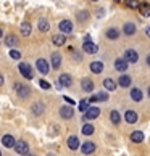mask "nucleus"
Masks as SVG:
<instances>
[{
  "instance_id": "obj_36",
  "label": "nucleus",
  "mask_w": 150,
  "mask_h": 156,
  "mask_svg": "<svg viewBox=\"0 0 150 156\" xmlns=\"http://www.w3.org/2000/svg\"><path fill=\"white\" fill-rule=\"evenodd\" d=\"M10 58H13V60H20L21 58V53L18 50H10Z\"/></svg>"
},
{
  "instance_id": "obj_4",
  "label": "nucleus",
  "mask_w": 150,
  "mask_h": 156,
  "mask_svg": "<svg viewBox=\"0 0 150 156\" xmlns=\"http://www.w3.org/2000/svg\"><path fill=\"white\" fill-rule=\"evenodd\" d=\"M36 66H37V69H39L42 74H47L49 69H50V65L47 63V60H44V58H39L37 63H36Z\"/></svg>"
},
{
  "instance_id": "obj_6",
  "label": "nucleus",
  "mask_w": 150,
  "mask_h": 156,
  "mask_svg": "<svg viewBox=\"0 0 150 156\" xmlns=\"http://www.w3.org/2000/svg\"><path fill=\"white\" fill-rule=\"evenodd\" d=\"M99 114H100V109L97 106H92V108L86 109V119H95V118H99Z\"/></svg>"
},
{
  "instance_id": "obj_9",
  "label": "nucleus",
  "mask_w": 150,
  "mask_h": 156,
  "mask_svg": "<svg viewBox=\"0 0 150 156\" xmlns=\"http://www.w3.org/2000/svg\"><path fill=\"white\" fill-rule=\"evenodd\" d=\"M82 50L86 51V53H97V50H99V47L94 44V42H84V45H82Z\"/></svg>"
},
{
  "instance_id": "obj_12",
  "label": "nucleus",
  "mask_w": 150,
  "mask_h": 156,
  "mask_svg": "<svg viewBox=\"0 0 150 156\" xmlns=\"http://www.w3.org/2000/svg\"><path fill=\"white\" fill-rule=\"evenodd\" d=\"M81 151H82L84 154H92L95 151V145L92 142H86L82 147H81Z\"/></svg>"
},
{
  "instance_id": "obj_10",
  "label": "nucleus",
  "mask_w": 150,
  "mask_h": 156,
  "mask_svg": "<svg viewBox=\"0 0 150 156\" xmlns=\"http://www.w3.org/2000/svg\"><path fill=\"white\" fill-rule=\"evenodd\" d=\"M15 87H16V92H18V95H20L21 98L29 97V87H26V85H21V84H16Z\"/></svg>"
},
{
  "instance_id": "obj_29",
  "label": "nucleus",
  "mask_w": 150,
  "mask_h": 156,
  "mask_svg": "<svg viewBox=\"0 0 150 156\" xmlns=\"http://www.w3.org/2000/svg\"><path fill=\"white\" fill-rule=\"evenodd\" d=\"M49 27H50V24H49V21L47 20H39V29L42 31V32H47L49 31Z\"/></svg>"
},
{
  "instance_id": "obj_22",
  "label": "nucleus",
  "mask_w": 150,
  "mask_h": 156,
  "mask_svg": "<svg viewBox=\"0 0 150 156\" xmlns=\"http://www.w3.org/2000/svg\"><path fill=\"white\" fill-rule=\"evenodd\" d=\"M107 37L110 39V40H116L119 37V31L115 29V27H110V29L107 31Z\"/></svg>"
},
{
  "instance_id": "obj_15",
  "label": "nucleus",
  "mask_w": 150,
  "mask_h": 156,
  "mask_svg": "<svg viewBox=\"0 0 150 156\" xmlns=\"http://www.w3.org/2000/svg\"><path fill=\"white\" fill-rule=\"evenodd\" d=\"M81 87H82L84 92H92V90H94V82H92L90 79L86 77V79L81 80Z\"/></svg>"
},
{
  "instance_id": "obj_26",
  "label": "nucleus",
  "mask_w": 150,
  "mask_h": 156,
  "mask_svg": "<svg viewBox=\"0 0 150 156\" xmlns=\"http://www.w3.org/2000/svg\"><path fill=\"white\" fill-rule=\"evenodd\" d=\"M20 29H21L23 36L27 37V36L31 34V24H29V23H21V27H20Z\"/></svg>"
},
{
  "instance_id": "obj_8",
  "label": "nucleus",
  "mask_w": 150,
  "mask_h": 156,
  "mask_svg": "<svg viewBox=\"0 0 150 156\" xmlns=\"http://www.w3.org/2000/svg\"><path fill=\"white\" fill-rule=\"evenodd\" d=\"M15 137L13 135H3L2 137V145L5 147V148H13L15 147Z\"/></svg>"
},
{
  "instance_id": "obj_47",
  "label": "nucleus",
  "mask_w": 150,
  "mask_h": 156,
  "mask_svg": "<svg viewBox=\"0 0 150 156\" xmlns=\"http://www.w3.org/2000/svg\"><path fill=\"white\" fill-rule=\"evenodd\" d=\"M92 2H97V0H92Z\"/></svg>"
},
{
  "instance_id": "obj_42",
  "label": "nucleus",
  "mask_w": 150,
  "mask_h": 156,
  "mask_svg": "<svg viewBox=\"0 0 150 156\" xmlns=\"http://www.w3.org/2000/svg\"><path fill=\"white\" fill-rule=\"evenodd\" d=\"M147 34H148V37H150V27H148V29H147Z\"/></svg>"
},
{
  "instance_id": "obj_37",
  "label": "nucleus",
  "mask_w": 150,
  "mask_h": 156,
  "mask_svg": "<svg viewBox=\"0 0 150 156\" xmlns=\"http://www.w3.org/2000/svg\"><path fill=\"white\" fill-rule=\"evenodd\" d=\"M39 85H40V87H42L44 90H49V89H50V84L47 82V80H44V79L39 80Z\"/></svg>"
},
{
  "instance_id": "obj_28",
  "label": "nucleus",
  "mask_w": 150,
  "mask_h": 156,
  "mask_svg": "<svg viewBox=\"0 0 150 156\" xmlns=\"http://www.w3.org/2000/svg\"><path fill=\"white\" fill-rule=\"evenodd\" d=\"M32 113L37 114V116H39V114H42L44 113V105H42V103H40V101L34 103V105H32Z\"/></svg>"
},
{
  "instance_id": "obj_32",
  "label": "nucleus",
  "mask_w": 150,
  "mask_h": 156,
  "mask_svg": "<svg viewBox=\"0 0 150 156\" xmlns=\"http://www.w3.org/2000/svg\"><path fill=\"white\" fill-rule=\"evenodd\" d=\"M82 134L84 135H92V134H94V126H92V124L82 126Z\"/></svg>"
},
{
  "instance_id": "obj_13",
  "label": "nucleus",
  "mask_w": 150,
  "mask_h": 156,
  "mask_svg": "<svg viewBox=\"0 0 150 156\" xmlns=\"http://www.w3.org/2000/svg\"><path fill=\"white\" fill-rule=\"evenodd\" d=\"M52 42H53L57 47H61V45H65V42H66L65 34H55V36L52 37Z\"/></svg>"
},
{
  "instance_id": "obj_35",
  "label": "nucleus",
  "mask_w": 150,
  "mask_h": 156,
  "mask_svg": "<svg viewBox=\"0 0 150 156\" xmlns=\"http://www.w3.org/2000/svg\"><path fill=\"white\" fill-rule=\"evenodd\" d=\"M89 108V100H81V103H79V109L81 111H84L86 113V109Z\"/></svg>"
},
{
  "instance_id": "obj_14",
  "label": "nucleus",
  "mask_w": 150,
  "mask_h": 156,
  "mask_svg": "<svg viewBox=\"0 0 150 156\" xmlns=\"http://www.w3.org/2000/svg\"><path fill=\"white\" fill-rule=\"evenodd\" d=\"M58 82H60V85H63V87H70V85L73 84V79H71L70 74H61Z\"/></svg>"
},
{
  "instance_id": "obj_23",
  "label": "nucleus",
  "mask_w": 150,
  "mask_h": 156,
  "mask_svg": "<svg viewBox=\"0 0 150 156\" xmlns=\"http://www.w3.org/2000/svg\"><path fill=\"white\" fill-rule=\"evenodd\" d=\"M139 11H141L142 16H150V3H141Z\"/></svg>"
},
{
  "instance_id": "obj_34",
  "label": "nucleus",
  "mask_w": 150,
  "mask_h": 156,
  "mask_svg": "<svg viewBox=\"0 0 150 156\" xmlns=\"http://www.w3.org/2000/svg\"><path fill=\"white\" fill-rule=\"evenodd\" d=\"M97 101H107L108 100V94L107 92H100V94H97Z\"/></svg>"
},
{
  "instance_id": "obj_20",
  "label": "nucleus",
  "mask_w": 150,
  "mask_h": 156,
  "mask_svg": "<svg viewBox=\"0 0 150 156\" xmlns=\"http://www.w3.org/2000/svg\"><path fill=\"white\" fill-rule=\"evenodd\" d=\"M103 87L108 92H113V90H116V82H115L113 79H105L103 80Z\"/></svg>"
},
{
  "instance_id": "obj_45",
  "label": "nucleus",
  "mask_w": 150,
  "mask_h": 156,
  "mask_svg": "<svg viewBox=\"0 0 150 156\" xmlns=\"http://www.w3.org/2000/svg\"><path fill=\"white\" fill-rule=\"evenodd\" d=\"M148 97H150V87H148Z\"/></svg>"
},
{
  "instance_id": "obj_2",
  "label": "nucleus",
  "mask_w": 150,
  "mask_h": 156,
  "mask_svg": "<svg viewBox=\"0 0 150 156\" xmlns=\"http://www.w3.org/2000/svg\"><path fill=\"white\" fill-rule=\"evenodd\" d=\"M20 73L24 76L26 79H32V71H31V68H29V65L27 63H20Z\"/></svg>"
},
{
  "instance_id": "obj_38",
  "label": "nucleus",
  "mask_w": 150,
  "mask_h": 156,
  "mask_svg": "<svg viewBox=\"0 0 150 156\" xmlns=\"http://www.w3.org/2000/svg\"><path fill=\"white\" fill-rule=\"evenodd\" d=\"M87 16H89V13H86V11H81V13L78 15V18H79V20H86Z\"/></svg>"
},
{
  "instance_id": "obj_3",
  "label": "nucleus",
  "mask_w": 150,
  "mask_h": 156,
  "mask_svg": "<svg viewBox=\"0 0 150 156\" xmlns=\"http://www.w3.org/2000/svg\"><path fill=\"white\" fill-rule=\"evenodd\" d=\"M124 60L128 61V63H137V60H139V55H137V51L136 50H126V53H124Z\"/></svg>"
},
{
  "instance_id": "obj_21",
  "label": "nucleus",
  "mask_w": 150,
  "mask_h": 156,
  "mask_svg": "<svg viewBox=\"0 0 150 156\" xmlns=\"http://www.w3.org/2000/svg\"><path fill=\"white\" fill-rule=\"evenodd\" d=\"M131 140L134 142V143H141V142H144V134H142L141 130L132 132V134H131Z\"/></svg>"
},
{
  "instance_id": "obj_5",
  "label": "nucleus",
  "mask_w": 150,
  "mask_h": 156,
  "mask_svg": "<svg viewBox=\"0 0 150 156\" xmlns=\"http://www.w3.org/2000/svg\"><path fill=\"white\" fill-rule=\"evenodd\" d=\"M58 27H60V31H61L63 34H70V32L73 31V24H71V21H68V20L60 21Z\"/></svg>"
},
{
  "instance_id": "obj_48",
  "label": "nucleus",
  "mask_w": 150,
  "mask_h": 156,
  "mask_svg": "<svg viewBox=\"0 0 150 156\" xmlns=\"http://www.w3.org/2000/svg\"><path fill=\"white\" fill-rule=\"evenodd\" d=\"M0 156H2V151H0Z\"/></svg>"
},
{
  "instance_id": "obj_30",
  "label": "nucleus",
  "mask_w": 150,
  "mask_h": 156,
  "mask_svg": "<svg viewBox=\"0 0 150 156\" xmlns=\"http://www.w3.org/2000/svg\"><path fill=\"white\" fill-rule=\"evenodd\" d=\"M5 44H7L8 47H15V45L18 44V40H16L15 36H11V34H10V36H7V39H5Z\"/></svg>"
},
{
  "instance_id": "obj_40",
  "label": "nucleus",
  "mask_w": 150,
  "mask_h": 156,
  "mask_svg": "<svg viewBox=\"0 0 150 156\" xmlns=\"http://www.w3.org/2000/svg\"><path fill=\"white\" fill-rule=\"evenodd\" d=\"M84 42H90V36H86L84 37Z\"/></svg>"
},
{
  "instance_id": "obj_16",
  "label": "nucleus",
  "mask_w": 150,
  "mask_h": 156,
  "mask_svg": "<svg viewBox=\"0 0 150 156\" xmlns=\"http://www.w3.org/2000/svg\"><path fill=\"white\" fill-rule=\"evenodd\" d=\"M128 65H129V63L126 61L124 58H118L116 61H115V68H116L118 71H121V73H123V71H126V69H128Z\"/></svg>"
},
{
  "instance_id": "obj_7",
  "label": "nucleus",
  "mask_w": 150,
  "mask_h": 156,
  "mask_svg": "<svg viewBox=\"0 0 150 156\" xmlns=\"http://www.w3.org/2000/svg\"><path fill=\"white\" fill-rule=\"evenodd\" d=\"M73 114H74V111H73L71 106H61V108H60V116H61L63 119H71Z\"/></svg>"
},
{
  "instance_id": "obj_44",
  "label": "nucleus",
  "mask_w": 150,
  "mask_h": 156,
  "mask_svg": "<svg viewBox=\"0 0 150 156\" xmlns=\"http://www.w3.org/2000/svg\"><path fill=\"white\" fill-rule=\"evenodd\" d=\"M2 34H3V32H2V29H0V37H2Z\"/></svg>"
},
{
  "instance_id": "obj_43",
  "label": "nucleus",
  "mask_w": 150,
  "mask_h": 156,
  "mask_svg": "<svg viewBox=\"0 0 150 156\" xmlns=\"http://www.w3.org/2000/svg\"><path fill=\"white\" fill-rule=\"evenodd\" d=\"M147 63H148V66H150V56H148V58H147Z\"/></svg>"
},
{
  "instance_id": "obj_31",
  "label": "nucleus",
  "mask_w": 150,
  "mask_h": 156,
  "mask_svg": "<svg viewBox=\"0 0 150 156\" xmlns=\"http://www.w3.org/2000/svg\"><path fill=\"white\" fill-rule=\"evenodd\" d=\"M110 121H112L113 124H119V121H121L119 113H118V111H112V113H110Z\"/></svg>"
},
{
  "instance_id": "obj_41",
  "label": "nucleus",
  "mask_w": 150,
  "mask_h": 156,
  "mask_svg": "<svg viewBox=\"0 0 150 156\" xmlns=\"http://www.w3.org/2000/svg\"><path fill=\"white\" fill-rule=\"evenodd\" d=\"M2 85H3V76L0 74V87H2Z\"/></svg>"
},
{
  "instance_id": "obj_33",
  "label": "nucleus",
  "mask_w": 150,
  "mask_h": 156,
  "mask_svg": "<svg viewBox=\"0 0 150 156\" xmlns=\"http://www.w3.org/2000/svg\"><path fill=\"white\" fill-rule=\"evenodd\" d=\"M124 5L128 8H139V2H137V0H124Z\"/></svg>"
},
{
  "instance_id": "obj_24",
  "label": "nucleus",
  "mask_w": 150,
  "mask_h": 156,
  "mask_svg": "<svg viewBox=\"0 0 150 156\" xmlns=\"http://www.w3.org/2000/svg\"><path fill=\"white\" fill-rule=\"evenodd\" d=\"M118 84L121 85V87H129L131 85V77L129 76H119V80H118Z\"/></svg>"
},
{
  "instance_id": "obj_27",
  "label": "nucleus",
  "mask_w": 150,
  "mask_h": 156,
  "mask_svg": "<svg viewBox=\"0 0 150 156\" xmlns=\"http://www.w3.org/2000/svg\"><path fill=\"white\" fill-rule=\"evenodd\" d=\"M134 32H136V26L132 24V23H126L124 24V34L126 36H132Z\"/></svg>"
},
{
  "instance_id": "obj_11",
  "label": "nucleus",
  "mask_w": 150,
  "mask_h": 156,
  "mask_svg": "<svg viewBox=\"0 0 150 156\" xmlns=\"http://www.w3.org/2000/svg\"><path fill=\"white\" fill-rule=\"evenodd\" d=\"M124 119H126V122L134 124V122H137V113L132 111V109H128V111H126V114H124Z\"/></svg>"
},
{
  "instance_id": "obj_25",
  "label": "nucleus",
  "mask_w": 150,
  "mask_h": 156,
  "mask_svg": "<svg viewBox=\"0 0 150 156\" xmlns=\"http://www.w3.org/2000/svg\"><path fill=\"white\" fill-rule=\"evenodd\" d=\"M131 98L134 101H141L142 100V92H141V89H132L131 90Z\"/></svg>"
},
{
  "instance_id": "obj_46",
  "label": "nucleus",
  "mask_w": 150,
  "mask_h": 156,
  "mask_svg": "<svg viewBox=\"0 0 150 156\" xmlns=\"http://www.w3.org/2000/svg\"><path fill=\"white\" fill-rule=\"evenodd\" d=\"M115 2H121V0H115Z\"/></svg>"
},
{
  "instance_id": "obj_19",
  "label": "nucleus",
  "mask_w": 150,
  "mask_h": 156,
  "mask_svg": "<svg viewBox=\"0 0 150 156\" xmlns=\"http://www.w3.org/2000/svg\"><path fill=\"white\" fill-rule=\"evenodd\" d=\"M68 147H70V150H78L79 148V138L76 135H71L68 138Z\"/></svg>"
},
{
  "instance_id": "obj_17",
  "label": "nucleus",
  "mask_w": 150,
  "mask_h": 156,
  "mask_svg": "<svg viewBox=\"0 0 150 156\" xmlns=\"http://www.w3.org/2000/svg\"><path fill=\"white\" fill-rule=\"evenodd\" d=\"M50 63H52V68L58 69V68H60V65H61V56H60V53H52Z\"/></svg>"
},
{
  "instance_id": "obj_39",
  "label": "nucleus",
  "mask_w": 150,
  "mask_h": 156,
  "mask_svg": "<svg viewBox=\"0 0 150 156\" xmlns=\"http://www.w3.org/2000/svg\"><path fill=\"white\" fill-rule=\"evenodd\" d=\"M65 101H68V103H70V105H74V103H76V101H73L70 97H65Z\"/></svg>"
},
{
  "instance_id": "obj_1",
  "label": "nucleus",
  "mask_w": 150,
  "mask_h": 156,
  "mask_svg": "<svg viewBox=\"0 0 150 156\" xmlns=\"http://www.w3.org/2000/svg\"><path fill=\"white\" fill-rule=\"evenodd\" d=\"M15 151L21 156H27L29 154V145H27L24 140H20V142L15 143Z\"/></svg>"
},
{
  "instance_id": "obj_18",
  "label": "nucleus",
  "mask_w": 150,
  "mask_h": 156,
  "mask_svg": "<svg viewBox=\"0 0 150 156\" xmlns=\"http://www.w3.org/2000/svg\"><path fill=\"white\" fill-rule=\"evenodd\" d=\"M90 71L94 73V74H100V73L103 71V63H102V61L90 63Z\"/></svg>"
}]
</instances>
